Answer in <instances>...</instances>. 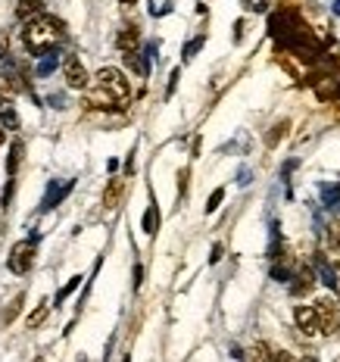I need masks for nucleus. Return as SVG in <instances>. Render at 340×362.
I'll return each instance as SVG.
<instances>
[{"mask_svg":"<svg viewBox=\"0 0 340 362\" xmlns=\"http://www.w3.org/2000/svg\"><path fill=\"white\" fill-rule=\"evenodd\" d=\"M66 38V28L60 25L56 19H50V16H34V19L25 22V28H22V41H25V47L32 50V54H50L54 50L56 41Z\"/></svg>","mask_w":340,"mask_h":362,"instance_id":"1","label":"nucleus"},{"mask_svg":"<svg viewBox=\"0 0 340 362\" xmlns=\"http://www.w3.org/2000/svg\"><path fill=\"white\" fill-rule=\"evenodd\" d=\"M97 85L100 87H106L109 94H116V100L122 103H128V97H131V87H128V81H125V75L119 72V69H113V66H103L100 72H97Z\"/></svg>","mask_w":340,"mask_h":362,"instance_id":"2","label":"nucleus"},{"mask_svg":"<svg viewBox=\"0 0 340 362\" xmlns=\"http://www.w3.org/2000/svg\"><path fill=\"white\" fill-rule=\"evenodd\" d=\"M32 262H34V241L28 244V241H19L13 250H10V272L13 275H25L28 268H32Z\"/></svg>","mask_w":340,"mask_h":362,"instance_id":"3","label":"nucleus"},{"mask_svg":"<svg viewBox=\"0 0 340 362\" xmlns=\"http://www.w3.org/2000/svg\"><path fill=\"white\" fill-rule=\"evenodd\" d=\"M293 322H297V328L306 337H319L321 334V322H319L315 306H297L293 309Z\"/></svg>","mask_w":340,"mask_h":362,"instance_id":"4","label":"nucleus"},{"mask_svg":"<svg viewBox=\"0 0 340 362\" xmlns=\"http://www.w3.org/2000/svg\"><path fill=\"white\" fill-rule=\"evenodd\" d=\"M63 72H66V85L72 87V91H84V87H88V69L82 66L78 56H66V60H63Z\"/></svg>","mask_w":340,"mask_h":362,"instance_id":"5","label":"nucleus"},{"mask_svg":"<svg viewBox=\"0 0 340 362\" xmlns=\"http://www.w3.org/2000/svg\"><path fill=\"white\" fill-rule=\"evenodd\" d=\"M72 184H75V181H50L47 194H44V200H41V213H50L54 206H60L63 197L72 191Z\"/></svg>","mask_w":340,"mask_h":362,"instance_id":"6","label":"nucleus"},{"mask_svg":"<svg viewBox=\"0 0 340 362\" xmlns=\"http://www.w3.org/2000/svg\"><path fill=\"white\" fill-rule=\"evenodd\" d=\"M337 303L334 300H319L315 303V312H319V322H321V331H337Z\"/></svg>","mask_w":340,"mask_h":362,"instance_id":"7","label":"nucleus"},{"mask_svg":"<svg viewBox=\"0 0 340 362\" xmlns=\"http://www.w3.org/2000/svg\"><path fill=\"white\" fill-rule=\"evenodd\" d=\"M122 197H125V181L122 178H109V184L103 188V209H106V213L119 209Z\"/></svg>","mask_w":340,"mask_h":362,"instance_id":"8","label":"nucleus"},{"mask_svg":"<svg viewBox=\"0 0 340 362\" xmlns=\"http://www.w3.org/2000/svg\"><path fill=\"white\" fill-rule=\"evenodd\" d=\"M88 107H106V109H116V107H122V103L116 100V94H109L106 87L97 85L94 91L88 94Z\"/></svg>","mask_w":340,"mask_h":362,"instance_id":"9","label":"nucleus"},{"mask_svg":"<svg viewBox=\"0 0 340 362\" xmlns=\"http://www.w3.org/2000/svg\"><path fill=\"white\" fill-rule=\"evenodd\" d=\"M137 44H141V32H137V25H128V28H122V32L116 34V47L122 50H137Z\"/></svg>","mask_w":340,"mask_h":362,"instance_id":"10","label":"nucleus"},{"mask_svg":"<svg viewBox=\"0 0 340 362\" xmlns=\"http://www.w3.org/2000/svg\"><path fill=\"white\" fill-rule=\"evenodd\" d=\"M315 94H319V100H334V97H340V78L325 75V78L315 85Z\"/></svg>","mask_w":340,"mask_h":362,"instance_id":"11","label":"nucleus"},{"mask_svg":"<svg viewBox=\"0 0 340 362\" xmlns=\"http://www.w3.org/2000/svg\"><path fill=\"white\" fill-rule=\"evenodd\" d=\"M287 131H291V122H287V119L275 122V125L266 131V147H269V150H272V147H278V144L287 138Z\"/></svg>","mask_w":340,"mask_h":362,"instance_id":"12","label":"nucleus"},{"mask_svg":"<svg viewBox=\"0 0 340 362\" xmlns=\"http://www.w3.org/2000/svg\"><path fill=\"white\" fill-rule=\"evenodd\" d=\"M41 10H44L41 0H19V3H16V16H19L22 22L34 19V16H41Z\"/></svg>","mask_w":340,"mask_h":362,"instance_id":"13","label":"nucleus"},{"mask_svg":"<svg viewBox=\"0 0 340 362\" xmlns=\"http://www.w3.org/2000/svg\"><path fill=\"white\" fill-rule=\"evenodd\" d=\"M0 125L7 128V131H16V128H19V113H16L13 103H3V107H0Z\"/></svg>","mask_w":340,"mask_h":362,"instance_id":"14","label":"nucleus"},{"mask_svg":"<svg viewBox=\"0 0 340 362\" xmlns=\"http://www.w3.org/2000/svg\"><path fill=\"white\" fill-rule=\"evenodd\" d=\"M56 66H60V56H56V50H50V54H44V60L38 63L34 75H38V78H47V75H54Z\"/></svg>","mask_w":340,"mask_h":362,"instance_id":"15","label":"nucleus"},{"mask_svg":"<svg viewBox=\"0 0 340 362\" xmlns=\"http://www.w3.org/2000/svg\"><path fill=\"white\" fill-rule=\"evenodd\" d=\"M22 306H25V297H13V300H10V306H7V312H3V315H0V322H3V325H10V322H13V319H16V315H19L22 312Z\"/></svg>","mask_w":340,"mask_h":362,"instance_id":"16","label":"nucleus"},{"mask_svg":"<svg viewBox=\"0 0 340 362\" xmlns=\"http://www.w3.org/2000/svg\"><path fill=\"white\" fill-rule=\"evenodd\" d=\"M47 312H50L47 300H41L38 306H34V312L28 315V328H41V325H44V319H47Z\"/></svg>","mask_w":340,"mask_h":362,"instance_id":"17","label":"nucleus"},{"mask_svg":"<svg viewBox=\"0 0 340 362\" xmlns=\"http://www.w3.org/2000/svg\"><path fill=\"white\" fill-rule=\"evenodd\" d=\"M125 66H128V69H135V72L141 75V78L147 75V63H144L141 56H137V50H125Z\"/></svg>","mask_w":340,"mask_h":362,"instance_id":"18","label":"nucleus"},{"mask_svg":"<svg viewBox=\"0 0 340 362\" xmlns=\"http://www.w3.org/2000/svg\"><path fill=\"white\" fill-rule=\"evenodd\" d=\"M157 228H159V213H157V203H150L147 215H144V231H147V235H157Z\"/></svg>","mask_w":340,"mask_h":362,"instance_id":"19","label":"nucleus"},{"mask_svg":"<svg viewBox=\"0 0 340 362\" xmlns=\"http://www.w3.org/2000/svg\"><path fill=\"white\" fill-rule=\"evenodd\" d=\"M19 160H22V141H16L13 147H10V160H7V172H10V178H13L16 169H19Z\"/></svg>","mask_w":340,"mask_h":362,"instance_id":"20","label":"nucleus"},{"mask_svg":"<svg viewBox=\"0 0 340 362\" xmlns=\"http://www.w3.org/2000/svg\"><path fill=\"white\" fill-rule=\"evenodd\" d=\"M275 353H278V350H272L269 343H253V350H250L253 359H275Z\"/></svg>","mask_w":340,"mask_h":362,"instance_id":"21","label":"nucleus"},{"mask_svg":"<svg viewBox=\"0 0 340 362\" xmlns=\"http://www.w3.org/2000/svg\"><path fill=\"white\" fill-rule=\"evenodd\" d=\"M222 200H225V188H216L209 194V200H206V213H216V209L222 206Z\"/></svg>","mask_w":340,"mask_h":362,"instance_id":"22","label":"nucleus"},{"mask_svg":"<svg viewBox=\"0 0 340 362\" xmlns=\"http://www.w3.org/2000/svg\"><path fill=\"white\" fill-rule=\"evenodd\" d=\"M78 284H82V275L69 278V281H66V288H63V290H60V297H56V303H63V300H66L69 294H72V290H78Z\"/></svg>","mask_w":340,"mask_h":362,"instance_id":"23","label":"nucleus"},{"mask_svg":"<svg viewBox=\"0 0 340 362\" xmlns=\"http://www.w3.org/2000/svg\"><path fill=\"white\" fill-rule=\"evenodd\" d=\"M200 47H203V34H197V38H194L191 44H188V47H184V60H191V56L197 54Z\"/></svg>","mask_w":340,"mask_h":362,"instance_id":"24","label":"nucleus"},{"mask_svg":"<svg viewBox=\"0 0 340 362\" xmlns=\"http://www.w3.org/2000/svg\"><path fill=\"white\" fill-rule=\"evenodd\" d=\"M184 191H188V169L178 172V194H184Z\"/></svg>","mask_w":340,"mask_h":362,"instance_id":"25","label":"nucleus"},{"mask_svg":"<svg viewBox=\"0 0 340 362\" xmlns=\"http://www.w3.org/2000/svg\"><path fill=\"white\" fill-rule=\"evenodd\" d=\"M328 237H334V241H340V219L331 222V231H328Z\"/></svg>","mask_w":340,"mask_h":362,"instance_id":"26","label":"nucleus"},{"mask_svg":"<svg viewBox=\"0 0 340 362\" xmlns=\"http://www.w3.org/2000/svg\"><path fill=\"white\" fill-rule=\"evenodd\" d=\"M175 85H178V69L169 75V91H166V94H169V97H172V91H175Z\"/></svg>","mask_w":340,"mask_h":362,"instance_id":"27","label":"nucleus"},{"mask_svg":"<svg viewBox=\"0 0 340 362\" xmlns=\"http://www.w3.org/2000/svg\"><path fill=\"white\" fill-rule=\"evenodd\" d=\"M222 259V244H216V247H212V256H209V262H218Z\"/></svg>","mask_w":340,"mask_h":362,"instance_id":"28","label":"nucleus"},{"mask_svg":"<svg viewBox=\"0 0 340 362\" xmlns=\"http://www.w3.org/2000/svg\"><path fill=\"white\" fill-rule=\"evenodd\" d=\"M141 278H144V268L135 266V288H141Z\"/></svg>","mask_w":340,"mask_h":362,"instance_id":"29","label":"nucleus"},{"mask_svg":"<svg viewBox=\"0 0 340 362\" xmlns=\"http://www.w3.org/2000/svg\"><path fill=\"white\" fill-rule=\"evenodd\" d=\"M7 54V34H0V56Z\"/></svg>","mask_w":340,"mask_h":362,"instance_id":"30","label":"nucleus"},{"mask_svg":"<svg viewBox=\"0 0 340 362\" xmlns=\"http://www.w3.org/2000/svg\"><path fill=\"white\" fill-rule=\"evenodd\" d=\"M119 3H125V7H131V3H137V0H119Z\"/></svg>","mask_w":340,"mask_h":362,"instance_id":"31","label":"nucleus"},{"mask_svg":"<svg viewBox=\"0 0 340 362\" xmlns=\"http://www.w3.org/2000/svg\"><path fill=\"white\" fill-rule=\"evenodd\" d=\"M334 13H337V16H340V0H337V3H334Z\"/></svg>","mask_w":340,"mask_h":362,"instance_id":"32","label":"nucleus"},{"mask_svg":"<svg viewBox=\"0 0 340 362\" xmlns=\"http://www.w3.org/2000/svg\"><path fill=\"white\" fill-rule=\"evenodd\" d=\"M0 144H3V131H0Z\"/></svg>","mask_w":340,"mask_h":362,"instance_id":"33","label":"nucleus"},{"mask_svg":"<svg viewBox=\"0 0 340 362\" xmlns=\"http://www.w3.org/2000/svg\"><path fill=\"white\" fill-rule=\"evenodd\" d=\"M0 107H3V100H0Z\"/></svg>","mask_w":340,"mask_h":362,"instance_id":"34","label":"nucleus"}]
</instances>
